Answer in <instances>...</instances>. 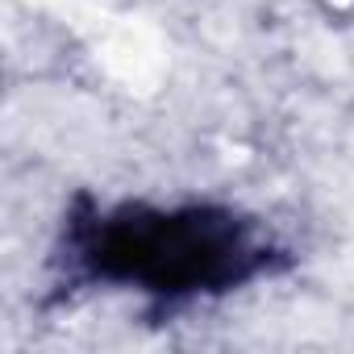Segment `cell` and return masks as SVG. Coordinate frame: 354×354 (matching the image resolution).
Returning <instances> with one entry per match:
<instances>
[{
    "mask_svg": "<svg viewBox=\"0 0 354 354\" xmlns=\"http://www.w3.org/2000/svg\"><path fill=\"white\" fill-rule=\"evenodd\" d=\"M263 254L267 250L250 238V230L238 217L213 209H125L100 217L84 238V259L96 275L142 283L158 296L221 292L254 275L263 267Z\"/></svg>",
    "mask_w": 354,
    "mask_h": 354,
    "instance_id": "obj_1",
    "label": "cell"
}]
</instances>
